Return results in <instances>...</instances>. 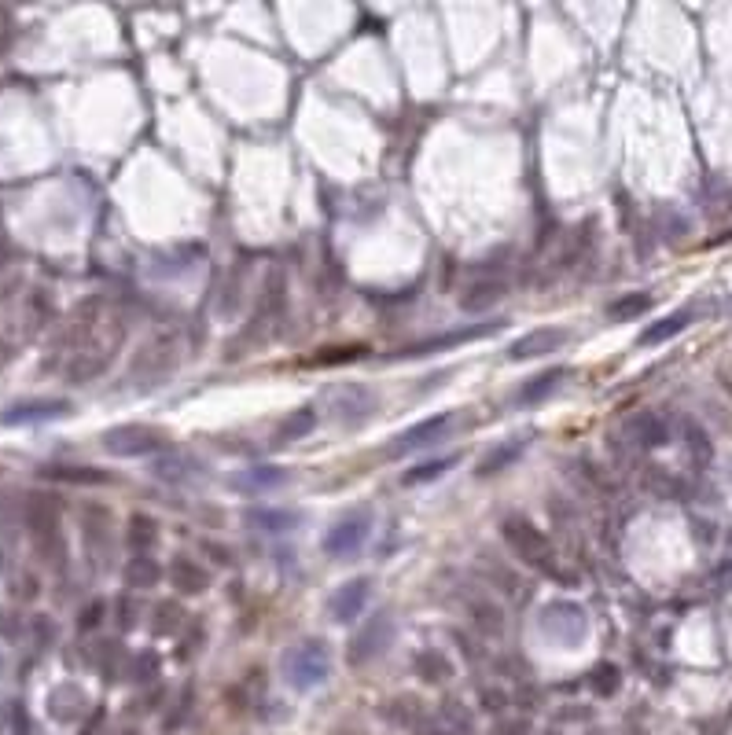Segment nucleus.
Returning a JSON list of instances; mask_svg holds the SVG:
<instances>
[{
  "label": "nucleus",
  "instance_id": "obj_27",
  "mask_svg": "<svg viewBox=\"0 0 732 735\" xmlns=\"http://www.w3.org/2000/svg\"><path fill=\"white\" fill-rule=\"evenodd\" d=\"M688 324H692V309H677V313H670V317L648 324L637 342H641V346H663V342H670L674 335H681Z\"/></svg>",
  "mask_w": 732,
  "mask_h": 735
},
{
  "label": "nucleus",
  "instance_id": "obj_7",
  "mask_svg": "<svg viewBox=\"0 0 732 735\" xmlns=\"http://www.w3.org/2000/svg\"><path fill=\"white\" fill-rule=\"evenodd\" d=\"M368 533H372V511L368 508L346 511L343 519L324 533V555H332V559H350V555L361 552V544L368 541Z\"/></svg>",
  "mask_w": 732,
  "mask_h": 735
},
{
  "label": "nucleus",
  "instance_id": "obj_34",
  "mask_svg": "<svg viewBox=\"0 0 732 735\" xmlns=\"http://www.w3.org/2000/svg\"><path fill=\"white\" fill-rule=\"evenodd\" d=\"M181 622H184L181 603H173V600L155 603V618H151V633H155V636H170V633H177V625H181Z\"/></svg>",
  "mask_w": 732,
  "mask_h": 735
},
{
  "label": "nucleus",
  "instance_id": "obj_44",
  "mask_svg": "<svg viewBox=\"0 0 732 735\" xmlns=\"http://www.w3.org/2000/svg\"><path fill=\"white\" fill-rule=\"evenodd\" d=\"M206 552H214V563H221V566H229V563H232V552H229V548H218V544H206Z\"/></svg>",
  "mask_w": 732,
  "mask_h": 735
},
{
  "label": "nucleus",
  "instance_id": "obj_25",
  "mask_svg": "<svg viewBox=\"0 0 732 735\" xmlns=\"http://www.w3.org/2000/svg\"><path fill=\"white\" fill-rule=\"evenodd\" d=\"M567 379V368H549V372H538L534 379H527V383L515 390V401L519 405H541L545 397L556 390V386Z\"/></svg>",
  "mask_w": 732,
  "mask_h": 735
},
{
  "label": "nucleus",
  "instance_id": "obj_3",
  "mask_svg": "<svg viewBox=\"0 0 732 735\" xmlns=\"http://www.w3.org/2000/svg\"><path fill=\"white\" fill-rule=\"evenodd\" d=\"M103 449L118 460H137V456H155L170 449V430L155 423H126L103 434Z\"/></svg>",
  "mask_w": 732,
  "mask_h": 735
},
{
  "label": "nucleus",
  "instance_id": "obj_22",
  "mask_svg": "<svg viewBox=\"0 0 732 735\" xmlns=\"http://www.w3.org/2000/svg\"><path fill=\"white\" fill-rule=\"evenodd\" d=\"M247 522H251L254 530H265V533H291L302 526V511L295 508H251L247 511Z\"/></svg>",
  "mask_w": 732,
  "mask_h": 735
},
{
  "label": "nucleus",
  "instance_id": "obj_15",
  "mask_svg": "<svg viewBox=\"0 0 732 735\" xmlns=\"http://www.w3.org/2000/svg\"><path fill=\"white\" fill-rule=\"evenodd\" d=\"M563 342H567V331L556 328V324L552 328H534L508 346V361H534L541 353H556Z\"/></svg>",
  "mask_w": 732,
  "mask_h": 735
},
{
  "label": "nucleus",
  "instance_id": "obj_30",
  "mask_svg": "<svg viewBox=\"0 0 732 735\" xmlns=\"http://www.w3.org/2000/svg\"><path fill=\"white\" fill-rule=\"evenodd\" d=\"M460 456H438V460H424V464L409 467L405 475H401V486H424V482H435L449 471V467H457Z\"/></svg>",
  "mask_w": 732,
  "mask_h": 735
},
{
  "label": "nucleus",
  "instance_id": "obj_36",
  "mask_svg": "<svg viewBox=\"0 0 732 735\" xmlns=\"http://www.w3.org/2000/svg\"><path fill=\"white\" fill-rule=\"evenodd\" d=\"M357 357H365V346H324V353H313L309 364L317 368H332V364H350Z\"/></svg>",
  "mask_w": 732,
  "mask_h": 735
},
{
  "label": "nucleus",
  "instance_id": "obj_24",
  "mask_svg": "<svg viewBox=\"0 0 732 735\" xmlns=\"http://www.w3.org/2000/svg\"><path fill=\"white\" fill-rule=\"evenodd\" d=\"M523 449H527V438H508L501 441V445H493L490 453L482 456L479 467H475V475L479 478H490V475H501L504 467H512L519 456H523Z\"/></svg>",
  "mask_w": 732,
  "mask_h": 735
},
{
  "label": "nucleus",
  "instance_id": "obj_43",
  "mask_svg": "<svg viewBox=\"0 0 732 735\" xmlns=\"http://www.w3.org/2000/svg\"><path fill=\"white\" fill-rule=\"evenodd\" d=\"M530 732V721H519V717H515V721H504L501 728H497V735H527Z\"/></svg>",
  "mask_w": 732,
  "mask_h": 735
},
{
  "label": "nucleus",
  "instance_id": "obj_19",
  "mask_svg": "<svg viewBox=\"0 0 732 735\" xmlns=\"http://www.w3.org/2000/svg\"><path fill=\"white\" fill-rule=\"evenodd\" d=\"M89 710V699H85V691L78 684H59L52 695H48V713L63 724H74L78 717H85Z\"/></svg>",
  "mask_w": 732,
  "mask_h": 735
},
{
  "label": "nucleus",
  "instance_id": "obj_31",
  "mask_svg": "<svg viewBox=\"0 0 732 735\" xmlns=\"http://www.w3.org/2000/svg\"><path fill=\"white\" fill-rule=\"evenodd\" d=\"M652 306H655L652 294L633 291V294H622V298H615V302L607 306V317H611V320H637V317H644V313H648Z\"/></svg>",
  "mask_w": 732,
  "mask_h": 735
},
{
  "label": "nucleus",
  "instance_id": "obj_4",
  "mask_svg": "<svg viewBox=\"0 0 732 735\" xmlns=\"http://www.w3.org/2000/svg\"><path fill=\"white\" fill-rule=\"evenodd\" d=\"M538 629L545 640L560 647H578L589 636V614L574 600H552L549 607H541Z\"/></svg>",
  "mask_w": 732,
  "mask_h": 735
},
{
  "label": "nucleus",
  "instance_id": "obj_40",
  "mask_svg": "<svg viewBox=\"0 0 732 735\" xmlns=\"http://www.w3.org/2000/svg\"><path fill=\"white\" fill-rule=\"evenodd\" d=\"M115 622H118V629H122V633H129V629H133V625H137V614H140V607L137 603H133V596H118L115 600Z\"/></svg>",
  "mask_w": 732,
  "mask_h": 735
},
{
  "label": "nucleus",
  "instance_id": "obj_37",
  "mask_svg": "<svg viewBox=\"0 0 732 735\" xmlns=\"http://www.w3.org/2000/svg\"><path fill=\"white\" fill-rule=\"evenodd\" d=\"M126 673H129V680H133V684H151V680H155V673H159V655H155V651H140V655L129 662Z\"/></svg>",
  "mask_w": 732,
  "mask_h": 735
},
{
  "label": "nucleus",
  "instance_id": "obj_10",
  "mask_svg": "<svg viewBox=\"0 0 732 735\" xmlns=\"http://www.w3.org/2000/svg\"><path fill=\"white\" fill-rule=\"evenodd\" d=\"M287 482H291V471H287V467H276V464L243 467V471L225 478V486H229L232 493H243V497H262V493H273V489L287 486Z\"/></svg>",
  "mask_w": 732,
  "mask_h": 735
},
{
  "label": "nucleus",
  "instance_id": "obj_21",
  "mask_svg": "<svg viewBox=\"0 0 732 735\" xmlns=\"http://www.w3.org/2000/svg\"><path fill=\"white\" fill-rule=\"evenodd\" d=\"M504 294H508V287H504L501 280H475L460 291L457 302H460L464 313H486V309H493L497 302H501Z\"/></svg>",
  "mask_w": 732,
  "mask_h": 735
},
{
  "label": "nucleus",
  "instance_id": "obj_14",
  "mask_svg": "<svg viewBox=\"0 0 732 735\" xmlns=\"http://www.w3.org/2000/svg\"><path fill=\"white\" fill-rule=\"evenodd\" d=\"M70 412V401L52 397V401H23L12 405L8 412H0L4 427H26V423H48V419H63Z\"/></svg>",
  "mask_w": 732,
  "mask_h": 735
},
{
  "label": "nucleus",
  "instance_id": "obj_13",
  "mask_svg": "<svg viewBox=\"0 0 732 735\" xmlns=\"http://www.w3.org/2000/svg\"><path fill=\"white\" fill-rule=\"evenodd\" d=\"M151 475L159 482H170V486H181V482H192V478L203 475V460H195L192 453H181V449H166L151 460Z\"/></svg>",
  "mask_w": 732,
  "mask_h": 735
},
{
  "label": "nucleus",
  "instance_id": "obj_42",
  "mask_svg": "<svg viewBox=\"0 0 732 735\" xmlns=\"http://www.w3.org/2000/svg\"><path fill=\"white\" fill-rule=\"evenodd\" d=\"M15 596H19V600H34L37 596V581L30 574H23L19 577V581H15Z\"/></svg>",
  "mask_w": 732,
  "mask_h": 735
},
{
  "label": "nucleus",
  "instance_id": "obj_28",
  "mask_svg": "<svg viewBox=\"0 0 732 735\" xmlns=\"http://www.w3.org/2000/svg\"><path fill=\"white\" fill-rule=\"evenodd\" d=\"M313 427H317V412H313V405L295 408V412H287V416L280 419V427H276V445L309 438V434H313Z\"/></svg>",
  "mask_w": 732,
  "mask_h": 735
},
{
  "label": "nucleus",
  "instance_id": "obj_8",
  "mask_svg": "<svg viewBox=\"0 0 732 735\" xmlns=\"http://www.w3.org/2000/svg\"><path fill=\"white\" fill-rule=\"evenodd\" d=\"M504 328V320H482V324H468V328H453L446 331V335H431V339H420L412 342V346H405L401 353H394V357H431V353H446V350H460V346H468V342L475 339H486V335H497V331Z\"/></svg>",
  "mask_w": 732,
  "mask_h": 735
},
{
  "label": "nucleus",
  "instance_id": "obj_11",
  "mask_svg": "<svg viewBox=\"0 0 732 735\" xmlns=\"http://www.w3.org/2000/svg\"><path fill=\"white\" fill-rule=\"evenodd\" d=\"M420 735H475V713L460 699L438 702L435 710H427Z\"/></svg>",
  "mask_w": 732,
  "mask_h": 735
},
{
  "label": "nucleus",
  "instance_id": "obj_38",
  "mask_svg": "<svg viewBox=\"0 0 732 735\" xmlns=\"http://www.w3.org/2000/svg\"><path fill=\"white\" fill-rule=\"evenodd\" d=\"M284 306V272H269V280L262 287V309L265 313H276V309Z\"/></svg>",
  "mask_w": 732,
  "mask_h": 735
},
{
  "label": "nucleus",
  "instance_id": "obj_23",
  "mask_svg": "<svg viewBox=\"0 0 732 735\" xmlns=\"http://www.w3.org/2000/svg\"><path fill=\"white\" fill-rule=\"evenodd\" d=\"M52 482H67V486H107L111 482V471H100V467L89 464H56L41 471Z\"/></svg>",
  "mask_w": 732,
  "mask_h": 735
},
{
  "label": "nucleus",
  "instance_id": "obj_17",
  "mask_svg": "<svg viewBox=\"0 0 732 735\" xmlns=\"http://www.w3.org/2000/svg\"><path fill=\"white\" fill-rule=\"evenodd\" d=\"M630 438L641 449H663L670 441V419L659 416V412H637L630 419Z\"/></svg>",
  "mask_w": 732,
  "mask_h": 735
},
{
  "label": "nucleus",
  "instance_id": "obj_35",
  "mask_svg": "<svg viewBox=\"0 0 732 735\" xmlns=\"http://www.w3.org/2000/svg\"><path fill=\"white\" fill-rule=\"evenodd\" d=\"M589 688H593L600 699L615 695V691L622 688V673H618V666H611V662H596L593 673H589Z\"/></svg>",
  "mask_w": 732,
  "mask_h": 735
},
{
  "label": "nucleus",
  "instance_id": "obj_18",
  "mask_svg": "<svg viewBox=\"0 0 732 735\" xmlns=\"http://www.w3.org/2000/svg\"><path fill=\"white\" fill-rule=\"evenodd\" d=\"M166 577H170V585L177 588V592H184V596H199V592H206V585H210V574H206L195 559H188V555L170 559Z\"/></svg>",
  "mask_w": 732,
  "mask_h": 735
},
{
  "label": "nucleus",
  "instance_id": "obj_9",
  "mask_svg": "<svg viewBox=\"0 0 732 735\" xmlns=\"http://www.w3.org/2000/svg\"><path fill=\"white\" fill-rule=\"evenodd\" d=\"M453 427V416L449 412H435V416L420 419V423H412L409 430H401L398 438L387 445V456H405V453H416V449H424V445H435L442 441Z\"/></svg>",
  "mask_w": 732,
  "mask_h": 735
},
{
  "label": "nucleus",
  "instance_id": "obj_29",
  "mask_svg": "<svg viewBox=\"0 0 732 735\" xmlns=\"http://www.w3.org/2000/svg\"><path fill=\"white\" fill-rule=\"evenodd\" d=\"M122 577H126L129 588H155L162 581V566L151 555H133L126 570H122Z\"/></svg>",
  "mask_w": 732,
  "mask_h": 735
},
{
  "label": "nucleus",
  "instance_id": "obj_1",
  "mask_svg": "<svg viewBox=\"0 0 732 735\" xmlns=\"http://www.w3.org/2000/svg\"><path fill=\"white\" fill-rule=\"evenodd\" d=\"M280 669H284V680L295 691H313L332 677V651H328L324 640H298L284 651Z\"/></svg>",
  "mask_w": 732,
  "mask_h": 735
},
{
  "label": "nucleus",
  "instance_id": "obj_32",
  "mask_svg": "<svg viewBox=\"0 0 732 735\" xmlns=\"http://www.w3.org/2000/svg\"><path fill=\"white\" fill-rule=\"evenodd\" d=\"M471 622L479 625V633L482 636H501L504 633V614L497 603L490 600H471Z\"/></svg>",
  "mask_w": 732,
  "mask_h": 735
},
{
  "label": "nucleus",
  "instance_id": "obj_39",
  "mask_svg": "<svg viewBox=\"0 0 732 735\" xmlns=\"http://www.w3.org/2000/svg\"><path fill=\"white\" fill-rule=\"evenodd\" d=\"M103 618H107V603H103V600L85 603V607H81V614H78V633H92V629H100Z\"/></svg>",
  "mask_w": 732,
  "mask_h": 735
},
{
  "label": "nucleus",
  "instance_id": "obj_20",
  "mask_svg": "<svg viewBox=\"0 0 732 735\" xmlns=\"http://www.w3.org/2000/svg\"><path fill=\"white\" fill-rule=\"evenodd\" d=\"M412 673L424 680V684H431V688H438V684H446V680H453V662L446 658V651H438V647H424V651H416V658H412Z\"/></svg>",
  "mask_w": 732,
  "mask_h": 735
},
{
  "label": "nucleus",
  "instance_id": "obj_2",
  "mask_svg": "<svg viewBox=\"0 0 732 735\" xmlns=\"http://www.w3.org/2000/svg\"><path fill=\"white\" fill-rule=\"evenodd\" d=\"M501 537H504V544L512 548V555L519 563L534 566L541 574H556V555H552L549 537H545L530 519H515V515L512 519H504Z\"/></svg>",
  "mask_w": 732,
  "mask_h": 735
},
{
  "label": "nucleus",
  "instance_id": "obj_6",
  "mask_svg": "<svg viewBox=\"0 0 732 735\" xmlns=\"http://www.w3.org/2000/svg\"><path fill=\"white\" fill-rule=\"evenodd\" d=\"M390 640H394V618H390L387 611L372 614V618H368V622L354 633L350 647H346V662H350L354 669L368 666V662H376V658L387 651Z\"/></svg>",
  "mask_w": 732,
  "mask_h": 735
},
{
  "label": "nucleus",
  "instance_id": "obj_41",
  "mask_svg": "<svg viewBox=\"0 0 732 735\" xmlns=\"http://www.w3.org/2000/svg\"><path fill=\"white\" fill-rule=\"evenodd\" d=\"M479 699H482V710H490V713H501L504 706H508V695H504L501 688H482Z\"/></svg>",
  "mask_w": 732,
  "mask_h": 735
},
{
  "label": "nucleus",
  "instance_id": "obj_33",
  "mask_svg": "<svg viewBox=\"0 0 732 735\" xmlns=\"http://www.w3.org/2000/svg\"><path fill=\"white\" fill-rule=\"evenodd\" d=\"M685 445H688V456H692V464L696 467H707L710 456H714V445H710L707 430L699 427L696 419H685Z\"/></svg>",
  "mask_w": 732,
  "mask_h": 735
},
{
  "label": "nucleus",
  "instance_id": "obj_26",
  "mask_svg": "<svg viewBox=\"0 0 732 735\" xmlns=\"http://www.w3.org/2000/svg\"><path fill=\"white\" fill-rule=\"evenodd\" d=\"M126 544L133 548V555H151V548L159 544V522L137 511V515H129L126 522Z\"/></svg>",
  "mask_w": 732,
  "mask_h": 735
},
{
  "label": "nucleus",
  "instance_id": "obj_16",
  "mask_svg": "<svg viewBox=\"0 0 732 735\" xmlns=\"http://www.w3.org/2000/svg\"><path fill=\"white\" fill-rule=\"evenodd\" d=\"M379 713H383V721L401 728V732H420L427 721V702H420L416 695H394L379 706Z\"/></svg>",
  "mask_w": 732,
  "mask_h": 735
},
{
  "label": "nucleus",
  "instance_id": "obj_12",
  "mask_svg": "<svg viewBox=\"0 0 732 735\" xmlns=\"http://www.w3.org/2000/svg\"><path fill=\"white\" fill-rule=\"evenodd\" d=\"M368 596H372V581H368V577L346 581V585H339L332 596H328V618H332L335 625L354 622L357 614H365Z\"/></svg>",
  "mask_w": 732,
  "mask_h": 735
},
{
  "label": "nucleus",
  "instance_id": "obj_5",
  "mask_svg": "<svg viewBox=\"0 0 732 735\" xmlns=\"http://www.w3.org/2000/svg\"><path fill=\"white\" fill-rule=\"evenodd\" d=\"M324 405H328L335 423L357 427V423H365V419L376 416L379 397H376V390H368V386H361V383H343V386H332V390L324 394Z\"/></svg>",
  "mask_w": 732,
  "mask_h": 735
}]
</instances>
